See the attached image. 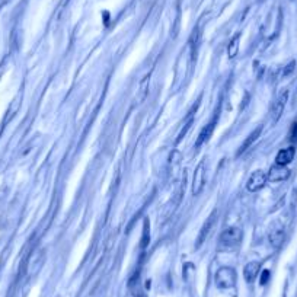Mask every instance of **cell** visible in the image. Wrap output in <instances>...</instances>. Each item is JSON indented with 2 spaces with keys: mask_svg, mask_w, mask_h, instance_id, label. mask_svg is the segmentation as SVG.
<instances>
[{
  "mask_svg": "<svg viewBox=\"0 0 297 297\" xmlns=\"http://www.w3.org/2000/svg\"><path fill=\"white\" fill-rule=\"evenodd\" d=\"M243 241V232L239 227H227L220 233V245L224 248H238Z\"/></svg>",
  "mask_w": 297,
  "mask_h": 297,
  "instance_id": "obj_1",
  "label": "cell"
},
{
  "mask_svg": "<svg viewBox=\"0 0 297 297\" xmlns=\"http://www.w3.org/2000/svg\"><path fill=\"white\" fill-rule=\"evenodd\" d=\"M295 69H296V61H290L286 67H284V72H283V78H287V76H290L293 72H295Z\"/></svg>",
  "mask_w": 297,
  "mask_h": 297,
  "instance_id": "obj_14",
  "label": "cell"
},
{
  "mask_svg": "<svg viewBox=\"0 0 297 297\" xmlns=\"http://www.w3.org/2000/svg\"><path fill=\"white\" fill-rule=\"evenodd\" d=\"M239 35H236L232 41H230V44H229V48H227V54H229V58H235L238 53H239Z\"/></svg>",
  "mask_w": 297,
  "mask_h": 297,
  "instance_id": "obj_13",
  "label": "cell"
},
{
  "mask_svg": "<svg viewBox=\"0 0 297 297\" xmlns=\"http://www.w3.org/2000/svg\"><path fill=\"white\" fill-rule=\"evenodd\" d=\"M289 176H290V170L286 166H281V165H277V163L267 173V179L271 182H281V181L289 179Z\"/></svg>",
  "mask_w": 297,
  "mask_h": 297,
  "instance_id": "obj_6",
  "label": "cell"
},
{
  "mask_svg": "<svg viewBox=\"0 0 297 297\" xmlns=\"http://www.w3.org/2000/svg\"><path fill=\"white\" fill-rule=\"evenodd\" d=\"M216 123H217V114L214 115V118L201 130V133L198 134V138H197V141H195V147L198 149L203 143H206V141H209L210 140V137L213 134V131H214V128H216Z\"/></svg>",
  "mask_w": 297,
  "mask_h": 297,
  "instance_id": "obj_8",
  "label": "cell"
},
{
  "mask_svg": "<svg viewBox=\"0 0 297 297\" xmlns=\"http://www.w3.org/2000/svg\"><path fill=\"white\" fill-rule=\"evenodd\" d=\"M287 101H289V90H287V89H283V90L277 95V98L272 101V104H271V118H272V123H277V121L281 118Z\"/></svg>",
  "mask_w": 297,
  "mask_h": 297,
  "instance_id": "obj_3",
  "label": "cell"
},
{
  "mask_svg": "<svg viewBox=\"0 0 297 297\" xmlns=\"http://www.w3.org/2000/svg\"><path fill=\"white\" fill-rule=\"evenodd\" d=\"M295 147H287V149H283L277 153V158H275V163L277 165H281V166H286L295 159Z\"/></svg>",
  "mask_w": 297,
  "mask_h": 297,
  "instance_id": "obj_9",
  "label": "cell"
},
{
  "mask_svg": "<svg viewBox=\"0 0 297 297\" xmlns=\"http://www.w3.org/2000/svg\"><path fill=\"white\" fill-rule=\"evenodd\" d=\"M284 238H286V235H284V230L283 229H272L270 232V235H268V239H270V243L274 246V248H280L283 242H284Z\"/></svg>",
  "mask_w": 297,
  "mask_h": 297,
  "instance_id": "obj_12",
  "label": "cell"
},
{
  "mask_svg": "<svg viewBox=\"0 0 297 297\" xmlns=\"http://www.w3.org/2000/svg\"><path fill=\"white\" fill-rule=\"evenodd\" d=\"M216 218L217 212H213V213L209 216L207 221L204 223V226L201 227V232H200L198 239H197V246H201L203 243L207 241V238L210 236V233H212V230H213V227H214V224H216Z\"/></svg>",
  "mask_w": 297,
  "mask_h": 297,
  "instance_id": "obj_7",
  "label": "cell"
},
{
  "mask_svg": "<svg viewBox=\"0 0 297 297\" xmlns=\"http://www.w3.org/2000/svg\"><path fill=\"white\" fill-rule=\"evenodd\" d=\"M261 131H262V127H258V128H255L251 134L248 135L246 138H245V141L242 143V146L239 147V150H238V156H241L242 153H245L256 140H258V137L261 135Z\"/></svg>",
  "mask_w": 297,
  "mask_h": 297,
  "instance_id": "obj_11",
  "label": "cell"
},
{
  "mask_svg": "<svg viewBox=\"0 0 297 297\" xmlns=\"http://www.w3.org/2000/svg\"><path fill=\"white\" fill-rule=\"evenodd\" d=\"M268 277H270V271H264L262 272V278H261V284H265L268 281Z\"/></svg>",
  "mask_w": 297,
  "mask_h": 297,
  "instance_id": "obj_16",
  "label": "cell"
},
{
  "mask_svg": "<svg viewBox=\"0 0 297 297\" xmlns=\"http://www.w3.org/2000/svg\"><path fill=\"white\" fill-rule=\"evenodd\" d=\"M290 138H292L293 141H297V123L293 124V127H292V130H290Z\"/></svg>",
  "mask_w": 297,
  "mask_h": 297,
  "instance_id": "obj_15",
  "label": "cell"
},
{
  "mask_svg": "<svg viewBox=\"0 0 297 297\" xmlns=\"http://www.w3.org/2000/svg\"><path fill=\"white\" fill-rule=\"evenodd\" d=\"M259 270H261V264L259 262H249L245 265V270H243V277L248 283H252L258 274H259Z\"/></svg>",
  "mask_w": 297,
  "mask_h": 297,
  "instance_id": "obj_10",
  "label": "cell"
},
{
  "mask_svg": "<svg viewBox=\"0 0 297 297\" xmlns=\"http://www.w3.org/2000/svg\"><path fill=\"white\" fill-rule=\"evenodd\" d=\"M267 181L268 179H267V175H265L264 170H255L249 176V179L246 182V188H248L249 192H258V191H261V189L265 187Z\"/></svg>",
  "mask_w": 297,
  "mask_h": 297,
  "instance_id": "obj_5",
  "label": "cell"
},
{
  "mask_svg": "<svg viewBox=\"0 0 297 297\" xmlns=\"http://www.w3.org/2000/svg\"><path fill=\"white\" fill-rule=\"evenodd\" d=\"M206 187V163L204 161L198 163L194 172V179H192V194L197 197L203 192Z\"/></svg>",
  "mask_w": 297,
  "mask_h": 297,
  "instance_id": "obj_4",
  "label": "cell"
},
{
  "mask_svg": "<svg viewBox=\"0 0 297 297\" xmlns=\"http://www.w3.org/2000/svg\"><path fill=\"white\" fill-rule=\"evenodd\" d=\"M236 271L230 267H221L216 272V284L220 289H232L236 284Z\"/></svg>",
  "mask_w": 297,
  "mask_h": 297,
  "instance_id": "obj_2",
  "label": "cell"
}]
</instances>
